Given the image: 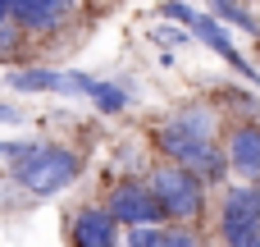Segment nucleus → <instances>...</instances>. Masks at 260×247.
Wrapping results in <instances>:
<instances>
[{
  "label": "nucleus",
  "instance_id": "nucleus-1",
  "mask_svg": "<svg viewBox=\"0 0 260 247\" xmlns=\"http://www.w3.org/2000/svg\"><path fill=\"white\" fill-rule=\"evenodd\" d=\"M151 147L160 160L192 170L206 188H224L229 156H224V115L210 101H183L151 128Z\"/></svg>",
  "mask_w": 260,
  "mask_h": 247
},
{
  "label": "nucleus",
  "instance_id": "nucleus-19",
  "mask_svg": "<svg viewBox=\"0 0 260 247\" xmlns=\"http://www.w3.org/2000/svg\"><path fill=\"white\" fill-rule=\"evenodd\" d=\"M256 41H260V18H256Z\"/></svg>",
  "mask_w": 260,
  "mask_h": 247
},
{
  "label": "nucleus",
  "instance_id": "nucleus-13",
  "mask_svg": "<svg viewBox=\"0 0 260 247\" xmlns=\"http://www.w3.org/2000/svg\"><path fill=\"white\" fill-rule=\"evenodd\" d=\"M91 101H96V110H101V115H119V110H128V92H123V87H114V83H96Z\"/></svg>",
  "mask_w": 260,
  "mask_h": 247
},
{
  "label": "nucleus",
  "instance_id": "nucleus-3",
  "mask_svg": "<svg viewBox=\"0 0 260 247\" xmlns=\"http://www.w3.org/2000/svg\"><path fill=\"white\" fill-rule=\"evenodd\" d=\"M146 183H151V193H155V202H160V215H165V225H206V215H210V188L192 174V170H183V165H174V160H155L151 170H146Z\"/></svg>",
  "mask_w": 260,
  "mask_h": 247
},
{
  "label": "nucleus",
  "instance_id": "nucleus-12",
  "mask_svg": "<svg viewBox=\"0 0 260 247\" xmlns=\"http://www.w3.org/2000/svg\"><path fill=\"white\" fill-rule=\"evenodd\" d=\"M210 18H219L224 28H242L247 37H256V14L242 9L238 0H210Z\"/></svg>",
  "mask_w": 260,
  "mask_h": 247
},
{
  "label": "nucleus",
  "instance_id": "nucleus-10",
  "mask_svg": "<svg viewBox=\"0 0 260 247\" xmlns=\"http://www.w3.org/2000/svg\"><path fill=\"white\" fill-rule=\"evenodd\" d=\"M192 37H197L201 46H210V50H215V55H219V60H224V64L233 69V73H242L247 83H260L256 64H251V60H247V55H242V50L233 46L229 28H224L219 18H210V14H201V9H197V18H192Z\"/></svg>",
  "mask_w": 260,
  "mask_h": 247
},
{
  "label": "nucleus",
  "instance_id": "nucleus-6",
  "mask_svg": "<svg viewBox=\"0 0 260 247\" xmlns=\"http://www.w3.org/2000/svg\"><path fill=\"white\" fill-rule=\"evenodd\" d=\"M73 18H78V0H14V9H9V23L27 41L59 37L73 28Z\"/></svg>",
  "mask_w": 260,
  "mask_h": 247
},
{
  "label": "nucleus",
  "instance_id": "nucleus-9",
  "mask_svg": "<svg viewBox=\"0 0 260 247\" xmlns=\"http://www.w3.org/2000/svg\"><path fill=\"white\" fill-rule=\"evenodd\" d=\"M69 247H119V225L101 202L69 211Z\"/></svg>",
  "mask_w": 260,
  "mask_h": 247
},
{
  "label": "nucleus",
  "instance_id": "nucleus-11",
  "mask_svg": "<svg viewBox=\"0 0 260 247\" xmlns=\"http://www.w3.org/2000/svg\"><path fill=\"white\" fill-rule=\"evenodd\" d=\"M128 247H206L197 225H137L128 229Z\"/></svg>",
  "mask_w": 260,
  "mask_h": 247
},
{
  "label": "nucleus",
  "instance_id": "nucleus-15",
  "mask_svg": "<svg viewBox=\"0 0 260 247\" xmlns=\"http://www.w3.org/2000/svg\"><path fill=\"white\" fill-rule=\"evenodd\" d=\"M160 14H165L169 23H183V28H192V18H197V9H192L187 0H160Z\"/></svg>",
  "mask_w": 260,
  "mask_h": 247
},
{
  "label": "nucleus",
  "instance_id": "nucleus-17",
  "mask_svg": "<svg viewBox=\"0 0 260 247\" xmlns=\"http://www.w3.org/2000/svg\"><path fill=\"white\" fill-rule=\"evenodd\" d=\"M9 9H14V0H0V23H9Z\"/></svg>",
  "mask_w": 260,
  "mask_h": 247
},
{
  "label": "nucleus",
  "instance_id": "nucleus-8",
  "mask_svg": "<svg viewBox=\"0 0 260 247\" xmlns=\"http://www.w3.org/2000/svg\"><path fill=\"white\" fill-rule=\"evenodd\" d=\"M5 83L14 92H55V96H91L101 78L91 73H73V69H14L5 73Z\"/></svg>",
  "mask_w": 260,
  "mask_h": 247
},
{
  "label": "nucleus",
  "instance_id": "nucleus-14",
  "mask_svg": "<svg viewBox=\"0 0 260 247\" xmlns=\"http://www.w3.org/2000/svg\"><path fill=\"white\" fill-rule=\"evenodd\" d=\"M151 37H155L160 46H187V41H197V37H192V28H183V23H160Z\"/></svg>",
  "mask_w": 260,
  "mask_h": 247
},
{
  "label": "nucleus",
  "instance_id": "nucleus-16",
  "mask_svg": "<svg viewBox=\"0 0 260 247\" xmlns=\"http://www.w3.org/2000/svg\"><path fill=\"white\" fill-rule=\"evenodd\" d=\"M0 124H23V110L9 105V101H0Z\"/></svg>",
  "mask_w": 260,
  "mask_h": 247
},
{
  "label": "nucleus",
  "instance_id": "nucleus-18",
  "mask_svg": "<svg viewBox=\"0 0 260 247\" xmlns=\"http://www.w3.org/2000/svg\"><path fill=\"white\" fill-rule=\"evenodd\" d=\"M91 5H101V9H105V5H119V0H91Z\"/></svg>",
  "mask_w": 260,
  "mask_h": 247
},
{
  "label": "nucleus",
  "instance_id": "nucleus-4",
  "mask_svg": "<svg viewBox=\"0 0 260 247\" xmlns=\"http://www.w3.org/2000/svg\"><path fill=\"white\" fill-rule=\"evenodd\" d=\"M215 229H219L224 247H260V183L224 188Z\"/></svg>",
  "mask_w": 260,
  "mask_h": 247
},
{
  "label": "nucleus",
  "instance_id": "nucleus-2",
  "mask_svg": "<svg viewBox=\"0 0 260 247\" xmlns=\"http://www.w3.org/2000/svg\"><path fill=\"white\" fill-rule=\"evenodd\" d=\"M9 179L32 197H55L82 179V156L59 142H32L18 160H9Z\"/></svg>",
  "mask_w": 260,
  "mask_h": 247
},
{
  "label": "nucleus",
  "instance_id": "nucleus-7",
  "mask_svg": "<svg viewBox=\"0 0 260 247\" xmlns=\"http://www.w3.org/2000/svg\"><path fill=\"white\" fill-rule=\"evenodd\" d=\"M224 156L242 183H260V115H238L224 124Z\"/></svg>",
  "mask_w": 260,
  "mask_h": 247
},
{
  "label": "nucleus",
  "instance_id": "nucleus-5",
  "mask_svg": "<svg viewBox=\"0 0 260 247\" xmlns=\"http://www.w3.org/2000/svg\"><path fill=\"white\" fill-rule=\"evenodd\" d=\"M101 206L114 215V225H119V229H137V225H165V215H160V202H155L151 183H146V179H137V174H123V179H114V183L105 188V202H101Z\"/></svg>",
  "mask_w": 260,
  "mask_h": 247
}]
</instances>
